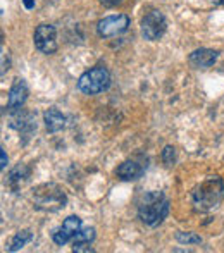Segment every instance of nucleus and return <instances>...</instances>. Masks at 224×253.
<instances>
[{
    "label": "nucleus",
    "instance_id": "f257e3e1",
    "mask_svg": "<svg viewBox=\"0 0 224 253\" xmlns=\"http://www.w3.org/2000/svg\"><path fill=\"white\" fill-rule=\"evenodd\" d=\"M169 200L162 191H148L138 202V217L143 224L155 227L168 217Z\"/></svg>",
    "mask_w": 224,
    "mask_h": 253
},
{
    "label": "nucleus",
    "instance_id": "f03ea898",
    "mask_svg": "<svg viewBox=\"0 0 224 253\" xmlns=\"http://www.w3.org/2000/svg\"><path fill=\"white\" fill-rule=\"evenodd\" d=\"M224 197V183L219 176H211L193 191V205L197 210L207 212L221 203Z\"/></svg>",
    "mask_w": 224,
    "mask_h": 253
},
{
    "label": "nucleus",
    "instance_id": "7ed1b4c3",
    "mask_svg": "<svg viewBox=\"0 0 224 253\" xmlns=\"http://www.w3.org/2000/svg\"><path fill=\"white\" fill-rule=\"evenodd\" d=\"M33 203L37 209L55 212L66 205V195L57 184H42L33 190Z\"/></svg>",
    "mask_w": 224,
    "mask_h": 253
},
{
    "label": "nucleus",
    "instance_id": "20e7f679",
    "mask_svg": "<svg viewBox=\"0 0 224 253\" xmlns=\"http://www.w3.org/2000/svg\"><path fill=\"white\" fill-rule=\"evenodd\" d=\"M111 86V74L105 67L98 66L87 71L83 76L78 80V90L85 95H97L105 91Z\"/></svg>",
    "mask_w": 224,
    "mask_h": 253
},
{
    "label": "nucleus",
    "instance_id": "39448f33",
    "mask_svg": "<svg viewBox=\"0 0 224 253\" xmlns=\"http://www.w3.org/2000/svg\"><path fill=\"white\" fill-rule=\"evenodd\" d=\"M166 28H168V23L161 10H150L141 21V35L148 42L159 40L166 33Z\"/></svg>",
    "mask_w": 224,
    "mask_h": 253
},
{
    "label": "nucleus",
    "instance_id": "423d86ee",
    "mask_svg": "<svg viewBox=\"0 0 224 253\" xmlns=\"http://www.w3.org/2000/svg\"><path fill=\"white\" fill-rule=\"evenodd\" d=\"M128 26H130V17L126 14H117V16H107L102 21H98L97 31L100 37L111 38L124 33L128 30Z\"/></svg>",
    "mask_w": 224,
    "mask_h": 253
},
{
    "label": "nucleus",
    "instance_id": "0eeeda50",
    "mask_svg": "<svg viewBox=\"0 0 224 253\" xmlns=\"http://www.w3.org/2000/svg\"><path fill=\"white\" fill-rule=\"evenodd\" d=\"M35 47L42 53H54L57 50V31L52 24H40L35 30Z\"/></svg>",
    "mask_w": 224,
    "mask_h": 253
},
{
    "label": "nucleus",
    "instance_id": "6e6552de",
    "mask_svg": "<svg viewBox=\"0 0 224 253\" xmlns=\"http://www.w3.org/2000/svg\"><path fill=\"white\" fill-rule=\"evenodd\" d=\"M80 229H81L80 217H76V215L67 217V219L62 222V226H60L54 233V236H52L54 238V243L59 245V247H62V245H66L67 241L73 240V238L80 233Z\"/></svg>",
    "mask_w": 224,
    "mask_h": 253
},
{
    "label": "nucleus",
    "instance_id": "1a4fd4ad",
    "mask_svg": "<svg viewBox=\"0 0 224 253\" xmlns=\"http://www.w3.org/2000/svg\"><path fill=\"white\" fill-rule=\"evenodd\" d=\"M28 100V86L23 80H16V83L10 86L9 98H7V109L9 110H19Z\"/></svg>",
    "mask_w": 224,
    "mask_h": 253
},
{
    "label": "nucleus",
    "instance_id": "9d476101",
    "mask_svg": "<svg viewBox=\"0 0 224 253\" xmlns=\"http://www.w3.org/2000/svg\"><path fill=\"white\" fill-rule=\"evenodd\" d=\"M219 52L211 50V48H198V50L191 52L190 55V64L197 69H207L212 64L218 60Z\"/></svg>",
    "mask_w": 224,
    "mask_h": 253
},
{
    "label": "nucleus",
    "instance_id": "9b49d317",
    "mask_svg": "<svg viewBox=\"0 0 224 253\" xmlns=\"http://www.w3.org/2000/svg\"><path fill=\"white\" fill-rule=\"evenodd\" d=\"M44 121L50 133H57V131H62L66 127V116L59 109H55V107H50L44 114Z\"/></svg>",
    "mask_w": 224,
    "mask_h": 253
},
{
    "label": "nucleus",
    "instance_id": "f8f14e48",
    "mask_svg": "<svg viewBox=\"0 0 224 253\" xmlns=\"http://www.w3.org/2000/svg\"><path fill=\"white\" fill-rule=\"evenodd\" d=\"M95 240V227H85L80 229V233L74 236V248L73 252H93L90 248V245Z\"/></svg>",
    "mask_w": 224,
    "mask_h": 253
},
{
    "label": "nucleus",
    "instance_id": "ddd939ff",
    "mask_svg": "<svg viewBox=\"0 0 224 253\" xmlns=\"http://www.w3.org/2000/svg\"><path fill=\"white\" fill-rule=\"evenodd\" d=\"M141 174H143V167L133 160H126L117 167V176L123 181H134L141 177Z\"/></svg>",
    "mask_w": 224,
    "mask_h": 253
},
{
    "label": "nucleus",
    "instance_id": "4468645a",
    "mask_svg": "<svg viewBox=\"0 0 224 253\" xmlns=\"http://www.w3.org/2000/svg\"><path fill=\"white\" fill-rule=\"evenodd\" d=\"M33 240V234L30 231H19L16 236L10 240V245H9V252H17L28 243V241Z\"/></svg>",
    "mask_w": 224,
    "mask_h": 253
},
{
    "label": "nucleus",
    "instance_id": "2eb2a0df",
    "mask_svg": "<svg viewBox=\"0 0 224 253\" xmlns=\"http://www.w3.org/2000/svg\"><path fill=\"white\" fill-rule=\"evenodd\" d=\"M28 174H30V170H28V167H24V166L16 167V169H14L12 172L9 174V183L14 186V184H16V183H21V181H23V179H26Z\"/></svg>",
    "mask_w": 224,
    "mask_h": 253
},
{
    "label": "nucleus",
    "instance_id": "dca6fc26",
    "mask_svg": "<svg viewBox=\"0 0 224 253\" xmlns=\"http://www.w3.org/2000/svg\"><path fill=\"white\" fill-rule=\"evenodd\" d=\"M178 241L183 245H198L202 243V238L197 236L195 233H178Z\"/></svg>",
    "mask_w": 224,
    "mask_h": 253
},
{
    "label": "nucleus",
    "instance_id": "f3484780",
    "mask_svg": "<svg viewBox=\"0 0 224 253\" xmlns=\"http://www.w3.org/2000/svg\"><path fill=\"white\" fill-rule=\"evenodd\" d=\"M162 160H164V164L168 167L174 166V162H176V150H174V147L168 145V147L164 148V152H162Z\"/></svg>",
    "mask_w": 224,
    "mask_h": 253
},
{
    "label": "nucleus",
    "instance_id": "a211bd4d",
    "mask_svg": "<svg viewBox=\"0 0 224 253\" xmlns=\"http://www.w3.org/2000/svg\"><path fill=\"white\" fill-rule=\"evenodd\" d=\"M102 3H105V5H117V3H121L123 0H100Z\"/></svg>",
    "mask_w": 224,
    "mask_h": 253
},
{
    "label": "nucleus",
    "instance_id": "6ab92c4d",
    "mask_svg": "<svg viewBox=\"0 0 224 253\" xmlns=\"http://www.w3.org/2000/svg\"><path fill=\"white\" fill-rule=\"evenodd\" d=\"M7 167V155H5V150H2V169Z\"/></svg>",
    "mask_w": 224,
    "mask_h": 253
},
{
    "label": "nucleus",
    "instance_id": "aec40b11",
    "mask_svg": "<svg viewBox=\"0 0 224 253\" xmlns=\"http://www.w3.org/2000/svg\"><path fill=\"white\" fill-rule=\"evenodd\" d=\"M23 2H24V5H26V9H31V7H35L33 0H23Z\"/></svg>",
    "mask_w": 224,
    "mask_h": 253
},
{
    "label": "nucleus",
    "instance_id": "412c9836",
    "mask_svg": "<svg viewBox=\"0 0 224 253\" xmlns=\"http://www.w3.org/2000/svg\"><path fill=\"white\" fill-rule=\"evenodd\" d=\"M214 3H218V5H224V0H212Z\"/></svg>",
    "mask_w": 224,
    "mask_h": 253
}]
</instances>
